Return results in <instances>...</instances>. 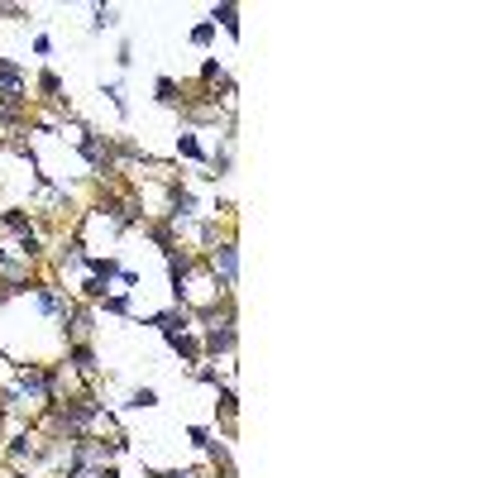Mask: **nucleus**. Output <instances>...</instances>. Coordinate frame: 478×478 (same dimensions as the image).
I'll return each instance as SVG.
<instances>
[{"label":"nucleus","instance_id":"nucleus-1","mask_svg":"<svg viewBox=\"0 0 478 478\" xmlns=\"http://www.w3.org/2000/svg\"><path fill=\"white\" fill-rule=\"evenodd\" d=\"M210 259H215V273L225 278V287H235V278H239V254H235V244H230V239H225V244H215V254H210Z\"/></svg>","mask_w":478,"mask_h":478},{"label":"nucleus","instance_id":"nucleus-2","mask_svg":"<svg viewBox=\"0 0 478 478\" xmlns=\"http://www.w3.org/2000/svg\"><path fill=\"white\" fill-rule=\"evenodd\" d=\"M230 345H235V321L225 316V325H215V330L206 335V349H210V354H220V349H230Z\"/></svg>","mask_w":478,"mask_h":478},{"label":"nucleus","instance_id":"nucleus-3","mask_svg":"<svg viewBox=\"0 0 478 478\" xmlns=\"http://www.w3.org/2000/svg\"><path fill=\"white\" fill-rule=\"evenodd\" d=\"M0 91L5 96H24V82H19V67L0 58Z\"/></svg>","mask_w":478,"mask_h":478},{"label":"nucleus","instance_id":"nucleus-4","mask_svg":"<svg viewBox=\"0 0 478 478\" xmlns=\"http://www.w3.org/2000/svg\"><path fill=\"white\" fill-rule=\"evenodd\" d=\"M153 325L173 340V335H177V325H187V311H163V316H153Z\"/></svg>","mask_w":478,"mask_h":478},{"label":"nucleus","instance_id":"nucleus-5","mask_svg":"<svg viewBox=\"0 0 478 478\" xmlns=\"http://www.w3.org/2000/svg\"><path fill=\"white\" fill-rule=\"evenodd\" d=\"M235 14H239L235 5H215V10H210V24H225L230 34H239V19H235Z\"/></svg>","mask_w":478,"mask_h":478},{"label":"nucleus","instance_id":"nucleus-6","mask_svg":"<svg viewBox=\"0 0 478 478\" xmlns=\"http://www.w3.org/2000/svg\"><path fill=\"white\" fill-rule=\"evenodd\" d=\"M191 206H196V196H191V191H173V220L191 215Z\"/></svg>","mask_w":478,"mask_h":478},{"label":"nucleus","instance_id":"nucleus-7","mask_svg":"<svg viewBox=\"0 0 478 478\" xmlns=\"http://www.w3.org/2000/svg\"><path fill=\"white\" fill-rule=\"evenodd\" d=\"M173 349H177L182 359H201V349H196V340H187V335H173Z\"/></svg>","mask_w":478,"mask_h":478},{"label":"nucleus","instance_id":"nucleus-8","mask_svg":"<svg viewBox=\"0 0 478 478\" xmlns=\"http://www.w3.org/2000/svg\"><path fill=\"white\" fill-rule=\"evenodd\" d=\"M39 306H43V311H67V306H63V296H58V292H48V287H39Z\"/></svg>","mask_w":478,"mask_h":478},{"label":"nucleus","instance_id":"nucleus-9","mask_svg":"<svg viewBox=\"0 0 478 478\" xmlns=\"http://www.w3.org/2000/svg\"><path fill=\"white\" fill-rule=\"evenodd\" d=\"M87 263H91L96 278H115V273H120V268H115V259H87Z\"/></svg>","mask_w":478,"mask_h":478},{"label":"nucleus","instance_id":"nucleus-10","mask_svg":"<svg viewBox=\"0 0 478 478\" xmlns=\"http://www.w3.org/2000/svg\"><path fill=\"white\" fill-rule=\"evenodd\" d=\"M72 359H77V369H82V373H91V369H96V354L87 349V345H77V349H72Z\"/></svg>","mask_w":478,"mask_h":478},{"label":"nucleus","instance_id":"nucleus-11","mask_svg":"<svg viewBox=\"0 0 478 478\" xmlns=\"http://www.w3.org/2000/svg\"><path fill=\"white\" fill-rule=\"evenodd\" d=\"M96 29H115V10L110 5H96Z\"/></svg>","mask_w":478,"mask_h":478},{"label":"nucleus","instance_id":"nucleus-12","mask_svg":"<svg viewBox=\"0 0 478 478\" xmlns=\"http://www.w3.org/2000/svg\"><path fill=\"white\" fill-rule=\"evenodd\" d=\"M153 402H158V392H153V387H139V392L129 397V406H153Z\"/></svg>","mask_w":478,"mask_h":478},{"label":"nucleus","instance_id":"nucleus-13","mask_svg":"<svg viewBox=\"0 0 478 478\" xmlns=\"http://www.w3.org/2000/svg\"><path fill=\"white\" fill-rule=\"evenodd\" d=\"M158 100H168V105H173V100H177V82H168V77H163V82H158Z\"/></svg>","mask_w":478,"mask_h":478},{"label":"nucleus","instance_id":"nucleus-14","mask_svg":"<svg viewBox=\"0 0 478 478\" xmlns=\"http://www.w3.org/2000/svg\"><path fill=\"white\" fill-rule=\"evenodd\" d=\"M210 34H215V24H196L191 29V43H210Z\"/></svg>","mask_w":478,"mask_h":478},{"label":"nucleus","instance_id":"nucleus-15","mask_svg":"<svg viewBox=\"0 0 478 478\" xmlns=\"http://www.w3.org/2000/svg\"><path fill=\"white\" fill-rule=\"evenodd\" d=\"M177 149H182V153H187V158H201V144H196V139H191V134H187V139H182V144H177Z\"/></svg>","mask_w":478,"mask_h":478}]
</instances>
